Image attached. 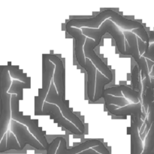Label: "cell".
Masks as SVG:
<instances>
[{"instance_id": "1", "label": "cell", "mask_w": 154, "mask_h": 154, "mask_svg": "<svg viewBox=\"0 0 154 154\" xmlns=\"http://www.w3.org/2000/svg\"><path fill=\"white\" fill-rule=\"evenodd\" d=\"M108 19H111L113 22L115 23L117 26L121 27L125 31L132 32L135 29L144 28V25L141 23L125 18L120 14L111 9H106L100 12L94 17L72 19L66 24V27H75L78 29L90 28L97 29Z\"/></svg>"}, {"instance_id": "2", "label": "cell", "mask_w": 154, "mask_h": 154, "mask_svg": "<svg viewBox=\"0 0 154 154\" xmlns=\"http://www.w3.org/2000/svg\"><path fill=\"white\" fill-rule=\"evenodd\" d=\"M8 66H0V143L7 133L11 118V99L12 95L8 91L11 85Z\"/></svg>"}, {"instance_id": "3", "label": "cell", "mask_w": 154, "mask_h": 154, "mask_svg": "<svg viewBox=\"0 0 154 154\" xmlns=\"http://www.w3.org/2000/svg\"><path fill=\"white\" fill-rule=\"evenodd\" d=\"M82 33L89 38L96 40L102 38L106 33H109L115 40L116 45L120 51V53L123 55H129L125 45V36L123 32L120 30L119 27L113 22L111 19H108L101 25L97 29L90 28H82Z\"/></svg>"}, {"instance_id": "4", "label": "cell", "mask_w": 154, "mask_h": 154, "mask_svg": "<svg viewBox=\"0 0 154 154\" xmlns=\"http://www.w3.org/2000/svg\"><path fill=\"white\" fill-rule=\"evenodd\" d=\"M54 71L55 65L48 58L46 54H42V87L38 90V95L35 96V115H42L43 105L51 88Z\"/></svg>"}, {"instance_id": "5", "label": "cell", "mask_w": 154, "mask_h": 154, "mask_svg": "<svg viewBox=\"0 0 154 154\" xmlns=\"http://www.w3.org/2000/svg\"><path fill=\"white\" fill-rule=\"evenodd\" d=\"M20 99L15 94L11 96V119L24 125L27 127L30 132L36 138V139L47 149L48 143V139L45 137L43 131L42 130L40 127L38 126L37 122H35L32 120L30 116H26L23 114L22 111H20L19 109Z\"/></svg>"}, {"instance_id": "6", "label": "cell", "mask_w": 154, "mask_h": 154, "mask_svg": "<svg viewBox=\"0 0 154 154\" xmlns=\"http://www.w3.org/2000/svg\"><path fill=\"white\" fill-rule=\"evenodd\" d=\"M45 102L48 103L54 104V105H57L59 108H60V111L63 114V115L68 120L73 123L83 134L85 132V126H84V123L82 120L69 108V103L68 102H65L62 100V98L59 96L58 93L57 91L55 85L54 84V81H52L51 83V88H50L49 93H48V96H47Z\"/></svg>"}, {"instance_id": "7", "label": "cell", "mask_w": 154, "mask_h": 154, "mask_svg": "<svg viewBox=\"0 0 154 154\" xmlns=\"http://www.w3.org/2000/svg\"><path fill=\"white\" fill-rule=\"evenodd\" d=\"M10 126L11 131L17 139L21 150H23L27 144L38 150H46V148L36 139L26 126L11 119Z\"/></svg>"}, {"instance_id": "8", "label": "cell", "mask_w": 154, "mask_h": 154, "mask_svg": "<svg viewBox=\"0 0 154 154\" xmlns=\"http://www.w3.org/2000/svg\"><path fill=\"white\" fill-rule=\"evenodd\" d=\"M101 40L102 38L93 40V39L87 38L84 48V55H85L86 59H89L94 64L98 71H99L101 73L103 74L105 77L108 78L109 79L113 80V73L111 69L108 67V66L102 61V59L94 51L96 47H97L100 44Z\"/></svg>"}, {"instance_id": "9", "label": "cell", "mask_w": 154, "mask_h": 154, "mask_svg": "<svg viewBox=\"0 0 154 154\" xmlns=\"http://www.w3.org/2000/svg\"><path fill=\"white\" fill-rule=\"evenodd\" d=\"M46 55L48 58L55 65V71H54L53 81L57 89V93L62 98L63 102H68L66 101V69L63 60L55 54H46Z\"/></svg>"}, {"instance_id": "10", "label": "cell", "mask_w": 154, "mask_h": 154, "mask_svg": "<svg viewBox=\"0 0 154 154\" xmlns=\"http://www.w3.org/2000/svg\"><path fill=\"white\" fill-rule=\"evenodd\" d=\"M42 115H50L51 118L54 119L58 123L59 126H63V128H65L66 130H68L73 135H84L73 123H71L63 115L60 108L54 104L48 103V102H45L43 105V110H42Z\"/></svg>"}, {"instance_id": "11", "label": "cell", "mask_w": 154, "mask_h": 154, "mask_svg": "<svg viewBox=\"0 0 154 154\" xmlns=\"http://www.w3.org/2000/svg\"><path fill=\"white\" fill-rule=\"evenodd\" d=\"M66 30L75 40V54L78 64L85 70L86 57L84 55V45H85L87 37L82 33L81 29L75 27H66Z\"/></svg>"}, {"instance_id": "12", "label": "cell", "mask_w": 154, "mask_h": 154, "mask_svg": "<svg viewBox=\"0 0 154 154\" xmlns=\"http://www.w3.org/2000/svg\"><path fill=\"white\" fill-rule=\"evenodd\" d=\"M104 145L105 144L102 143V141L93 138V139L87 140L78 145L69 148L67 147V142H66V138L63 137H60V144L56 154H78L89 150V149H94L95 147Z\"/></svg>"}, {"instance_id": "13", "label": "cell", "mask_w": 154, "mask_h": 154, "mask_svg": "<svg viewBox=\"0 0 154 154\" xmlns=\"http://www.w3.org/2000/svg\"><path fill=\"white\" fill-rule=\"evenodd\" d=\"M106 105V108L108 112L111 113L113 115L118 116V117H125V116L126 117L128 115H131V117H134L138 120L139 128L141 127V119L142 117V105L141 102L138 104H130L122 108H118L114 105Z\"/></svg>"}, {"instance_id": "14", "label": "cell", "mask_w": 154, "mask_h": 154, "mask_svg": "<svg viewBox=\"0 0 154 154\" xmlns=\"http://www.w3.org/2000/svg\"><path fill=\"white\" fill-rule=\"evenodd\" d=\"M105 94L117 97H123L128 101H131L132 104H138L141 102V90H134L132 88L125 85L116 86L106 89L105 90Z\"/></svg>"}, {"instance_id": "15", "label": "cell", "mask_w": 154, "mask_h": 154, "mask_svg": "<svg viewBox=\"0 0 154 154\" xmlns=\"http://www.w3.org/2000/svg\"><path fill=\"white\" fill-rule=\"evenodd\" d=\"M86 68L85 71L87 74V95L90 101L94 102L95 91H96V73L98 69L94 66L93 63L89 59H86Z\"/></svg>"}, {"instance_id": "16", "label": "cell", "mask_w": 154, "mask_h": 154, "mask_svg": "<svg viewBox=\"0 0 154 154\" xmlns=\"http://www.w3.org/2000/svg\"><path fill=\"white\" fill-rule=\"evenodd\" d=\"M131 154H142L144 145L140 138L138 124L134 119H132L131 123Z\"/></svg>"}, {"instance_id": "17", "label": "cell", "mask_w": 154, "mask_h": 154, "mask_svg": "<svg viewBox=\"0 0 154 154\" xmlns=\"http://www.w3.org/2000/svg\"><path fill=\"white\" fill-rule=\"evenodd\" d=\"M112 81V80L109 79L105 77L103 74L101 73L99 71H97L96 73V91H95V99L94 102L99 101L101 98H103L105 94V87L108 84Z\"/></svg>"}, {"instance_id": "18", "label": "cell", "mask_w": 154, "mask_h": 154, "mask_svg": "<svg viewBox=\"0 0 154 154\" xmlns=\"http://www.w3.org/2000/svg\"><path fill=\"white\" fill-rule=\"evenodd\" d=\"M30 88H31V83H24L20 81H17V80H14L8 93L11 95L15 94L20 99V101H21L23 99V89Z\"/></svg>"}, {"instance_id": "19", "label": "cell", "mask_w": 154, "mask_h": 154, "mask_svg": "<svg viewBox=\"0 0 154 154\" xmlns=\"http://www.w3.org/2000/svg\"><path fill=\"white\" fill-rule=\"evenodd\" d=\"M8 67L9 75H10L11 78H14L17 81H21V82L31 83V78L27 76L26 73H23L22 69H20L19 66H11V63H9Z\"/></svg>"}, {"instance_id": "20", "label": "cell", "mask_w": 154, "mask_h": 154, "mask_svg": "<svg viewBox=\"0 0 154 154\" xmlns=\"http://www.w3.org/2000/svg\"><path fill=\"white\" fill-rule=\"evenodd\" d=\"M103 99L105 100V105H114L118 108H122V107H125L132 104L123 97H117V96H112L107 94H104Z\"/></svg>"}, {"instance_id": "21", "label": "cell", "mask_w": 154, "mask_h": 154, "mask_svg": "<svg viewBox=\"0 0 154 154\" xmlns=\"http://www.w3.org/2000/svg\"><path fill=\"white\" fill-rule=\"evenodd\" d=\"M142 154H154V121L146 136L145 144Z\"/></svg>"}, {"instance_id": "22", "label": "cell", "mask_w": 154, "mask_h": 154, "mask_svg": "<svg viewBox=\"0 0 154 154\" xmlns=\"http://www.w3.org/2000/svg\"><path fill=\"white\" fill-rule=\"evenodd\" d=\"M11 150H21V149L16 136L10 130L7 132V144H6L5 152Z\"/></svg>"}, {"instance_id": "23", "label": "cell", "mask_w": 154, "mask_h": 154, "mask_svg": "<svg viewBox=\"0 0 154 154\" xmlns=\"http://www.w3.org/2000/svg\"><path fill=\"white\" fill-rule=\"evenodd\" d=\"M60 144V136L54 138L51 143H49L46 149L47 154H56Z\"/></svg>"}, {"instance_id": "24", "label": "cell", "mask_w": 154, "mask_h": 154, "mask_svg": "<svg viewBox=\"0 0 154 154\" xmlns=\"http://www.w3.org/2000/svg\"><path fill=\"white\" fill-rule=\"evenodd\" d=\"M138 76H139V72H138V66H135L132 70V89L134 90H136L137 88L138 89ZM139 90V89H138Z\"/></svg>"}]
</instances>
